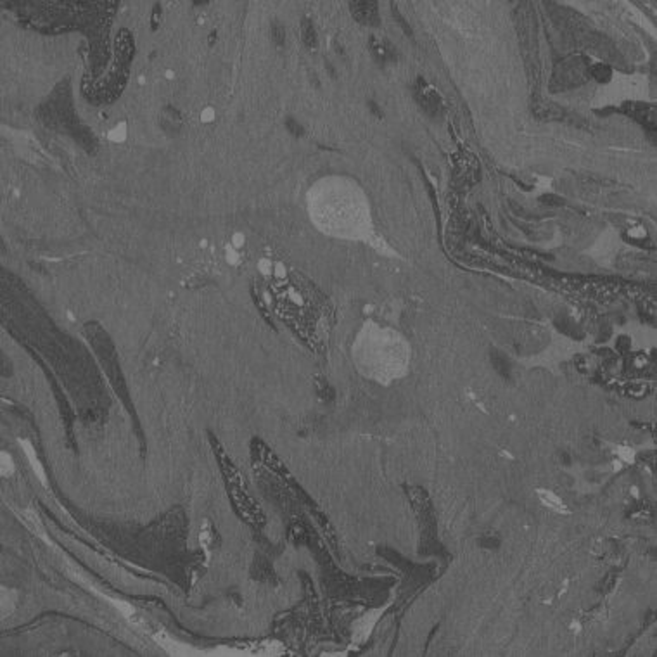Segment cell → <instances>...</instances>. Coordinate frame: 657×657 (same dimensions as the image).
<instances>
[{"label":"cell","instance_id":"cell-1","mask_svg":"<svg viewBox=\"0 0 657 657\" xmlns=\"http://www.w3.org/2000/svg\"><path fill=\"white\" fill-rule=\"evenodd\" d=\"M18 515H19V517H21L23 524H25L26 528H28L30 531L33 533V535H37L40 540H42V541H45L47 545H52V543H50V540L47 538L45 526H43L42 519H40V515L37 514L35 508H32V507H30V508H25V510L18 512Z\"/></svg>","mask_w":657,"mask_h":657},{"label":"cell","instance_id":"cell-2","mask_svg":"<svg viewBox=\"0 0 657 657\" xmlns=\"http://www.w3.org/2000/svg\"><path fill=\"white\" fill-rule=\"evenodd\" d=\"M417 101L421 102L422 109L429 115H436L441 108V101L438 99L434 90H429L427 85L422 81V78H419V88H417Z\"/></svg>","mask_w":657,"mask_h":657},{"label":"cell","instance_id":"cell-3","mask_svg":"<svg viewBox=\"0 0 657 657\" xmlns=\"http://www.w3.org/2000/svg\"><path fill=\"white\" fill-rule=\"evenodd\" d=\"M18 443H19V446L23 448V452H25L26 459H28L30 465H32L33 472H35V476L39 477V481L43 484V486H47V474H45V469H43L42 462L39 460V455H37L35 446H33L32 443L28 441V439H23V438H19Z\"/></svg>","mask_w":657,"mask_h":657},{"label":"cell","instance_id":"cell-4","mask_svg":"<svg viewBox=\"0 0 657 657\" xmlns=\"http://www.w3.org/2000/svg\"><path fill=\"white\" fill-rule=\"evenodd\" d=\"M536 495H538L540 502H541V503L545 505L546 508L557 512V514H569V512H571L569 508H567V505L564 503L562 498H560L559 495L553 493V491L541 490V488H540V490H536Z\"/></svg>","mask_w":657,"mask_h":657},{"label":"cell","instance_id":"cell-5","mask_svg":"<svg viewBox=\"0 0 657 657\" xmlns=\"http://www.w3.org/2000/svg\"><path fill=\"white\" fill-rule=\"evenodd\" d=\"M353 14L358 21L362 23H377V11L376 4H369V2H358V4H351Z\"/></svg>","mask_w":657,"mask_h":657},{"label":"cell","instance_id":"cell-6","mask_svg":"<svg viewBox=\"0 0 657 657\" xmlns=\"http://www.w3.org/2000/svg\"><path fill=\"white\" fill-rule=\"evenodd\" d=\"M11 591L5 590V588L2 590V597H0V605H2V618H5V616H9L12 611H14L16 598H18V595H16V591L11 595Z\"/></svg>","mask_w":657,"mask_h":657},{"label":"cell","instance_id":"cell-7","mask_svg":"<svg viewBox=\"0 0 657 657\" xmlns=\"http://www.w3.org/2000/svg\"><path fill=\"white\" fill-rule=\"evenodd\" d=\"M614 453L624 465H631V464L635 462V450L629 448V446H626V445L614 446Z\"/></svg>","mask_w":657,"mask_h":657},{"label":"cell","instance_id":"cell-8","mask_svg":"<svg viewBox=\"0 0 657 657\" xmlns=\"http://www.w3.org/2000/svg\"><path fill=\"white\" fill-rule=\"evenodd\" d=\"M0 472H2L4 477H9L14 472V460H12V457L7 452L0 453Z\"/></svg>","mask_w":657,"mask_h":657},{"label":"cell","instance_id":"cell-9","mask_svg":"<svg viewBox=\"0 0 657 657\" xmlns=\"http://www.w3.org/2000/svg\"><path fill=\"white\" fill-rule=\"evenodd\" d=\"M591 75H593V78L595 80H598V81H609V78H611V70L609 68H605V66H602V64H597V66H593L591 68Z\"/></svg>","mask_w":657,"mask_h":657},{"label":"cell","instance_id":"cell-10","mask_svg":"<svg viewBox=\"0 0 657 657\" xmlns=\"http://www.w3.org/2000/svg\"><path fill=\"white\" fill-rule=\"evenodd\" d=\"M540 201H541V202H548V204H553V206L564 204V199L557 197V195H541V197H540Z\"/></svg>","mask_w":657,"mask_h":657},{"label":"cell","instance_id":"cell-11","mask_svg":"<svg viewBox=\"0 0 657 657\" xmlns=\"http://www.w3.org/2000/svg\"><path fill=\"white\" fill-rule=\"evenodd\" d=\"M612 465H614V470H621V469H624V464L621 462V460H614L612 462Z\"/></svg>","mask_w":657,"mask_h":657},{"label":"cell","instance_id":"cell-12","mask_svg":"<svg viewBox=\"0 0 657 657\" xmlns=\"http://www.w3.org/2000/svg\"><path fill=\"white\" fill-rule=\"evenodd\" d=\"M571 629H573V631H580V629H581V624L576 621V619H574V621L571 622Z\"/></svg>","mask_w":657,"mask_h":657},{"label":"cell","instance_id":"cell-13","mask_svg":"<svg viewBox=\"0 0 657 657\" xmlns=\"http://www.w3.org/2000/svg\"><path fill=\"white\" fill-rule=\"evenodd\" d=\"M629 491H631V495H633V497H635V498H638V497H640V490H638V486H631V490H629Z\"/></svg>","mask_w":657,"mask_h":657},{"label":"cell","instance_id":"cell-14","mask_svg":"<svg viewBox=\"0 0 657 657\" xmlns=\"http://www.w3.org/2000/svg\"><path fill=\"white\" fill-rule=\"evenodd\" d=\"M213 116V113L211 111H206V113H202V119H209Z\"/></svg>","mask_w":657,"mask_h":657}]
</instances>
